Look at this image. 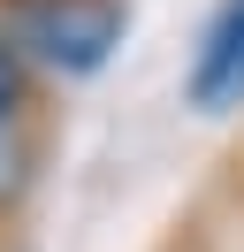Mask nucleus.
Listing matches in <instances>:
<instances>
[{
	"label": "nucleus",
	"instance_id": "obj_1",
	"mask_svg": "<svg viewBox=\"0 0 244 252\" xmlns=\"http://www.w3.org/2000/svg\"><path fill=\"white\" fill-rule=\"evenodd\" d=\"M0 31L46 77H99L130 31V0H0Z\"/></svg>",
	"mask_w": 244,
	"mask_h": 252
},
{
	"label": "nucleus",
	"instance_id": "obj_2",
	"mask_svg": "<svg viewBox=\"0 0 244 252\" xmlns=\"http://www.w3.org/2000/svg\"><path fill=\"white\" fill-rule=\"evenodd\" d=\"M183 99L198 115H237L244 107V0H214L198 54L183 69Z\"/></svg>",
	"mask_w": 244,
	"mask_h": 252
},
{
	"label": "nucleus",
	"instance_id": "obj_3",
	"mask_svg": "<svg viewBox=\"0 0 244 252\" xmlns=\"http://www.w3.org/2000/svg\"><path fill=\"white\" fill-rule=\"evenodd\" d=\"M30 107H38V69L8 46V31H0V123H30Z\"/></svg>",
	"mask_w": 244,
	"mask_h": 252
},
{
	"label": "nucleus",
	"instance_id": "obj_4",
	"mask_svg": "<svg viewBox=\"0 0 244 252\" xmlns=\"http://www.w3.org/2000/svg\"><path fill=\"white\" fill-rule=\"evenodd\" d=\"M30 168H38V145H30L23 123H0V214L30 191Z\"/></svg>",
	"mask_w": 244,
	"mask_h": 252
}]
</instances>
